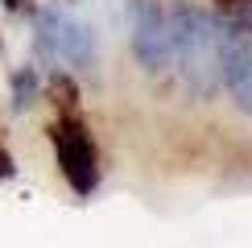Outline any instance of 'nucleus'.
Instances as JSON below:
<instances>
[{"label":"nucleus","mask_w":252,"mask_h":248,"mask_svg":"<svg viewBox=\"0 0 252 248\" xmlns=\"http://www.w3.org/2000/svg\"><path fill=\"white\" fill-rule=\"evenodd\" d=\"M223 41H227V25H219L207 8L194 4L170 8V66L178 70L182 87L194 99H211L219 91Z\"/></svg>","instance_id":"1"},{"label":"nucleus","mask_w":252,"mask_h":248,"mask_svg":"<svg viewBox=\"0 0 252 248\" xmlns=\"http://www.w3.org/2000/svg\"><path fill=\"white\" fill-rule=\"evenodd\" d=\"M50 145H54L58 170H62V178L70 182V190L75 194L95 190L99 186V153H95V141H91L83 116L62 112V116L50 124Z\"/></svg>","instance_id":"2"},{"label":"nucleus","mask_w":252,"mask_h":248,"mask_svg":"<svg viewBox=\"0 0 252 248\" xmlns=\"http://www.w3.org/2000/svg\"><path fill=\"white\" fill-rule=\"evenodd\" d=\"M33 29H37V46L46 50V58H58L66 66H91L95 62V33H91L87 21L50 4V8H37Z\"/></svg>","instance_id":"3"},{"label":"nucleus","mask_w":252,"mask_h":248,"mask_svg":"<svg viewBox=\"0 0 252 248\" xmlns=\"http://www.w3.org/2000/svg\"><path fill=\"white\" fill-rule=\"evenodd\" d=\"M128 33L132 54L145 70L170 66V8L161 0H128Z\"/></svg>","instance_id":"4"},{"label":"nucleus","mask_w":252,"mask_h":248,"mask_svg":"<svg viewBox=\"0 0 252 248\" xmlns=\"http://www.w3.org/2000/svg\"><path fill=\"white\" fill-rule=\"evenodd\" d=\"M219 83L227 87V95H232L236 108L252 116V37L236 25V21L227 25V41H223V75H219Z\"/></svg>","instance_id":"5"},{"label":"nucleus","mask_w":252,"mask_h":248,"mask_svg":"<svg viewBox=\"0 0 252 248\" xmlns=\"http://www.w3.org/2000/svg\"><path fill=\"white\" fill-rule=\"evenodd\" d=\"M8 103H13V112H25L29 103H33L37 95H41V79H37V70L33 66H21L17 75H13V83H8Z\"/></svg>","instance_id":"6"},{"label":"nucleus","mask_w":252,"mask_h":248,"mask_svg":"<svg viewBox=\"0 0 252 248\" xmlns=\"http://www.w3.org/2000/svg\"><path fill=\"white\" fill-rule=\"evenodd\" d=\"M215 4H219V8H223V13H227V17H232V21H236V17H244V13H248V8H252V0H215Z\"/></svg>","instance_id":"7"},{"label":"nucleus","mask_w":252,"mask_h":248,"mask_svg":"<svg viewBox=\"0 0 252 248\" xmlns=\"http://www.w3.org/2000/svg\"><path fill=\"white\" fill-rule=\"evenodd\" d=\"M13 174H17V165H13V153H4V149H0V182H4V178H13Z\"/></svg>","instance_id":"8"},{"label":"nucleus","mask_w":252,"mask_h":248,"mask_svg":"<svg viewBox=\"0 0 252 248\" xmlns=\"http://www.w3.org/2000/svg\"><path fill=\"white\" fill-rule=\"evenodd\" d=\"M0 4H4V8H8V13H25V8H29V4H33V0H0Z\"/></svg>","instance_id":"9"}]
</instances>
